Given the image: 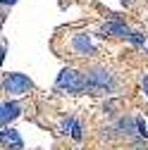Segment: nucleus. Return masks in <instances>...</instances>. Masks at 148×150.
<instances>
[{"label": "nucleus", "mask_w": 148, "mask_h": 150, "mask_svg": "<svg viewBox=\"0 0 148 150\" xmlns=\"http://www.w3.org/2000/svg\"><path fill=\"white\" fill-rule=\"evenodd\" d=\"M115 88V76L107 69H91L86 74V91L100 96V93H110Z\"/></svg>", "instance_id": "f257e3e1"}, {"label": "nucleus", "mask_w": 148, "mask_h": 150, "mask_svg": "<svg viewBox=\"0 0 148 150\" xmlns=\"http://www.w3.org/2000/svg\"><path fill=\"white\" fill-rule=\"evenodd\" d=\"M58 88L72 93V96H79V93L86 91V76H84L81 71L67 67V69H62V71L58 74Z\"/></svg>", "instance_id": "f03ea898"}, {"label": "nucleus", "mask_w": 148, "mask_h": 150, "mask_svg": "<svg viewBox=\"0 0 148 150\" xmlns=\"http://www.w3.org/2000/svg\"><path fill=\"white\" fill-rule=\"evenodd\" d=\"M3 88L7 93H12V96H24V93L31 88V79L26 76V74H7V76L3 79Z\"/></svg>", "instance_id": "7ed1b4c3"}, {"label": "nucleus", "mask_w": 148, "mask_h": 150, "mask_svg": "<svg viewBox=\"0 0 148 150\" xmlns=\"http://www.w3.org/2000/svg\"><path fill=\"white\" fill-rule=\"evenodd\" d=\"M103 31H105L107 36H117V38H129V36H132V31L127 29V24L120 22V19H110V22H105Z\"/></svg>", "instance_id": "20e7f679"}, {"label": "nucleus", "mask_w": 148, "mask_h": 150, "mask_svg": "<svg viewBox=\"0 0 148 150\" xmlns=\"http://www.w3.org/2000/svg\"><path fill=\"white\" fill-rule=\"evenodd\" d=\"M3 145L5 148H10V150H22L24 148V143H22V138H19V134H17L14 129H3Z\"/></svg>", "instance_id": "39448f33"}, {"label": "nucleus", "mask_w": 148, "mask_h": 150, "mask_svg": "<svg viewBox=\"0 0 148 150\" xmlns=\"http://www.w3.org/2000/svg\"><path fill=\"white\" fill-rule=\"evenodd\" d=\"M0 110H3V112H0V122H3V126H7L14 117H19V105H17V103H3Z\"/></svg>", "instance_id": "423d86ee"}, {"label": "nucleus", "mask_w": 148, "mask_h": 150, "mask_svg": "<svg viewBox=\"0 0 148 150\" xmlns=\"http://www.w3.org/2000/svg\"><path fill=\"white\" fill-rule=\"evenodd\" d=\"M74 50L79 55H91L93 52V43H91L88 36H74Z\"/></svg>", "instance_id": "0eeeda50"}, {"label": "nucleus", "mask_w": 148, "mask_h": 150, "mask_svg": "<svg viewBox=\"0 0 148 150\" xmlns=\"http://www.w3.org/2000/svg\"><path fill=\"white\" fill-rule=\"evenodd\" d=\"M117 129H122L124 134H139V131H136V119H132V117H124V119H120Z\"/></svg>", "instance_id": "6e6552de"}, {"label": "nucleus", "mask_w": 148, "mask_h": 150, "mask_svg": "<svg viewBox=\"0 0 148 150\" xmlns=\"http://www.w3.org/2000/svg\"><path fill=\"white\" fill-rule=\"evenodd\" d=\"M129 41H132L134 45H143V43H146V36H143V33H136V31H132Z\"/></svg>", "instance_id": "1a4fd4ad"}, {"label": "nucleus", "mask_w": 148, "mask_h": 150, "mask_svg": "<svg viewBox=\"0 0 148 150\" xmlns=\"http://www.w3.org/2000/svg\"><path fill=\"white\" fill-rule=\"evenodd\" d=\"M74 126H77V122H74L72 117L62 122V131H65V134H69V136H72V131H74Z\"/></svg>", "instance_id": "9d476101"}, {"label": "nucleus", "mask_w": 148, "mask_h": 150, "mask_svg": "<svg viewBox=\"0 0 148 150\" xmlns=\"http://www.w3.org/2000/svg\"><path fill=\"white\" fill-rule=\"evenodd\" d=\"M81 131H84V129H81V124L77 122V126H74V131H72V138H74V141H81V138H84Z\"/></svg>", "instance_id": "9b49d317"}, {"label": "nucleus", "mask_w": 148, "mask_h": 150, "mask_svg": "<svg viewBox=\"0 0 148 150\" xmlns=\"http://www.w3.org/2000/svg\"><path fill=\"white\" fill-rule=\"evenodd\" d=\"M136 131H139V136H148L146 124H143V119H139V117H136Z\"/></svg>", "instance_id": "f8f14e48"}, {"label": "nucleus", "mask_w": 148, "mask_h": 150, "mask_svg": "<svg viewBox=\"0 0 148 150\" xmlns=\"http://www.w3.org/2000/svg\"><path fill=\"white\" fill-rule=\"evenodd\" d=\"M143 91H146V96H148V76L143 79Z\"/></svg>", "instance_id": "ddd939ff"}, {"label": "nucleus", "mask_w": 148, "mask_h": 150, "mask_svg": "<svg viewBox=\"0 0 148 150\" xmlns=\"http://www.w3.org/2000/svg\"><path fill=\"white\" fill-rule=\"evenodd\" d=\"M17 0H3V5H14Z\"/></svg>", "instance_id": "4468645a"}, {"label": "nucleus", "mask_w": 148, "mask_h": 150, "mask_svg": "<svg viewBox=\"0 0 148 150\" xmlns=\"http://www.w3.org/2000/svg\"><path fill=\"white\" fill-rule=\"evenodd\" d=\"M122 3H124V5H129V3H132V0H122Z\"/></svg>", "instance_id": "2eb2a0df"}]
</instances>
